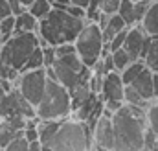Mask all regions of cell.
Segmentation results:
<instances>
[{
  "label": "cell",
  "instance_id": "obj_2",
  "mask_svg": "<svg viewBox=\"0 0 158 151\" xmlns=\"http://www.w3.org/2000/svg\"><path fill=\"white\" fill-rule=\"evenodd\" d=\"M86 22V19L74 17L64 7L53 6L52 11L39 20L37 33L40 39V46H59L64 42H74Z\"/></svg>",
  "mask_w": 158,
  "mask_h": 151
},
{
  "label": "cell",
  "instance_id": "obj_38",
  "mask_svg": "<svg viewBox=\"0 0 158 151\" xmlns=\"http://www.w3.org/2000/svg\"><path fill=\"white\" fill-rule=\"evenodd\" d=\"M134 2H138V0H134Z\"/></svg>",
  "mask_w": 158,
  "mask_h": 151
},
{
  "label": "cell",
  "instance_id": "obj_16",
  "mask_svg": "<svg viewBox=\"0 0 158 151\" xmlns=\"http://www.w3.org/2000/svg\"><path fill=\"white\" fill-rule=\"evenodd\" d=\"M143 63L147 68H151L153 72H158V35L149 39V44H147V50L143 54Z\"/></svg>",
  "mask_w": 158,
  "mask_h": 151
},
{
  "label": "cell",
  "instance_id": "obj_28",
  "mask_svg": "<svg viewBox=\"0 0 158 151\" xmlns=\"http://www.w3.org/2000/svg\"><path fill=\"white\" fill-rule=\"evenodd\" d=\"M119 4H121V0H101V11L114 15V13H118Z\"/></svg>",
  "mask_w": 158,
  "mask_h": 151
},
{
  "label": "cell",
  "instance_id": "obj_33",
  "mask_svg": "<svg viewBox=\"0 0 158 151\" xmlns=\"http://www.w3.org/2000/svg\"><path fill=\"white\" fill-rule=\"evenodd\" d=\"M30 149H31V151L44 149V148H42V142H40L39 138H37V140H33V142H30Z\"/></svg>",
  "mask_w": 158,
  "mask_h": 151
},
{
  "label": "cell",
  "instance_id": "obj_35",
  "mask_svg": "<svg viewBox=\"0 0 158 151\" xmlns=\"http://www.w3.org/2000/svg\"><path fill=\"white\" fill-rule=\"evenodd\" d=\"M88 2H90V0H70V4H76V6H81V7H85V9H86Z\"/></svg>",
  "mask_w": 158,
  "mask_h": 151
},
{
  "label": "cell",
  "instance_id": "obj_30",
  "mask_svg": "<svg viewBox=\"0 0 158 151\" xmlns=\"http://www.w3.org/2000/svg\"><path fill=\"white\" fill-rule=\"evenodd\" d=\"M7 2H9L11 13H13L15 17H17V15H20V13H24V11L28 9V7H26V6H24V4H22L20 0H7Z\"/></svg>",
  "mask_w": 158,
  "mask_h": 151
},
{
  "label": "cell",
  "instance_id": "obj_20",
  "mask_svg": "<svg viewBox=\"0 0 158 151\" xmlns=\"http://www.w3.org/2000/svg\"><path fill=\"white\" fill-rule=\"evenodd\" d=\"M112 54V61H114V68L118 70V72H121L125 67H129L134 59L131 57V54L121 46V48H118V50H114V52H110Z\"/></svg>",
  "mask_w": 158,
  "mask_h": 151
},
{
  "label": "cell",
  "instance_id": "obj_19",
  "mask_svg": "<svg viewBox=\"0 0 158 151\" xmlns=\"http://www.w3.org/2000/svg\"><path fill=\"white\" fill-rule=\"evenodd\" d=\"M52 7H53V2H52V0H33V2L30 4L28 11L33 13V15L40 20V19H44V17L52 11Z\"/></svg>",
  "mask_w": 158,
  "mask_h": 151
},
{
  "label": "cell",
  "instance_id": "obj_6",
  "mask_svg": "<svg viewBox=\"0 0 158 151\" xmlns=\"http://www.w3.org/2000/svg\"><path fill=\"white\" fill-rule=\"evenodd\" d=\"M76 44V52L79 54L81 61L86 65V67H94L99 57L103 55V50H105V39H103V30L99 28L98 22L94 20H88L85 24V28L79 32L77 39L74 41Z\"/></svg>",
  "mask_w": 158,
  "mask_h": 151
},
{
  "label": "cell",
  "instance_id": "obj_15",
  "mask_svg": "<svg viewBox=\"0 0 158 151\" xmlns=\"http://www.w3.org/2000/svg\"><path fill=\"white\" fill-rule=\"evenodd\" d=\"M125 28H127V22L123 20V17H121L119 13L110 15V19H109V22H107V26L103 28V39H105V42H110V39L114 37L118 32L125 30Z\"/></svg>",
  "mask_w": 158,
  "mask_h": 151
},
{
  "label": "cell",
  "instance_id": "obj_27",
  "mask_svg": "<svg viewBox=\"0 0 158 151\" xmlns=\"http://www.w3.org/2000/svg\"><path fill=\"white\" fill-rule=\"evenodd\" d=\"M127 32H129V26L125 28V30H121V32H118L114 37L110 39V42H107L109 44V50L110 52H114V50H118V48H121L123 46V42H125V37H127Z\"/></svg>",
  "mask_w": 158,
  "mask_h": 151
},
{
  "label": "cell",
  "instance_id": "obj_9",
  "mask_svg": "<svg viewBox=\"0 0 158 151\" xmlns=\"http://www.w3.org/2000/svg\"><path fill=\"white\" fill-rule=\"evenodd\" d=\"M92 149H114L112 113H109L107 109L92 127Z\"/></svg>",
  "mask_w": 158,
  "mask_h": 151
},
{
  "label": "cell",
  "instance_id": "obj_26",
  "mask_svg": "<svg viewBox=\"0 0 158 151\" xmlns=\"http://www.w3.org/2000/svg\"><path fill=\"white\" fill-rule=\"evenodd\" d=\"M6 149H15V151H19V149H30V142H28V138L24 136V131L19 135V136H15L11 142H9V146L6 148Z\"/></svg>",
  "mask_w": 158,
  "mask_h": 151
},
{
  "label": "cell",
  "instance_id": "obj_4",
  "mask_svg": "<svg viewBox=\"0 0 158 151\" xmlns=\"http://www.w3.org/2000/svg\"><path fill=\"white\" fill-rule=\"evenodd\" d=\"M35 113L40 120H61L72 114V94L59 81L48 77L46 92L35 107Z\"/></svg>",
  "mask_w": 158,
  "mask_h": 151
},
{
  "label": "cell",
  "instance_id": "obj_32",
  "mask_svg": "<svg viewBox=\"0 0 158 151\" xmlns=\"http://www.w3.org/2000/svg\"><path fill=\"white\" fill-rule=\"evenodd\" d=\"M7 15H11L9 2H7V0H0V20H2L4 17H7Z\"/></svg>",
  "mask_w": 158,
  "mask_h": 151
},
{
  "label": "cell",
  "instance_id": "obj_24",
  "mask_svg": "<svg viewBox=\"0 0 158 151\" xmlns=\"http://www.w3.org/2000/svg\"><path fill=\"white\" fill-rule=\"evenodd\" d=\"M147 125L156 135V149H158V101L147 107Z\"/></svg>",
  "mask_w": 158,
  "mask_h": 151
},
{
  "label": "cell",
  "instance_id": "obj_25",
  "mask_svg": "<svg viewBox=\"0 0 158 151\" xmlns=\"http://www.w3.org/2000/svg\"><path fill=\"white\" fill-rule=\"evenodd\" d=\"M19 76H20V72H19L17 68H13V67L6 65V63L0 59V79H2V81H11V83H15V85H17Z\"/></svg>",
  "mask_w": 158,
  "mask_h": 151
},
{
  "label": "cell",
  "instance_id": "obj_10",
  "mask_svg": "<svg viewBox=\"0 0 158 151\" xmlns=\"http://www.w3.org/2000/svg\"><path fill=\"white\" fill-rule=\"evenodd\" d=\"M149 39L151 35L143 30L142 24H134V26H129V32H127V37L123 42V48L131 54V57L134 61L142 59L145 50H147V44H149Z\"/></svg>",
  "mask_w": 158,
  "mask_h": 151
},
{
  "label": "cell",
  "instance_id": "obj_17",
  "mask_svg": "<svg viewBox=\"0 0 158 151\" xmlns=\"http://www.w3.org/2000/svg\"><path fill=\"white\" fill-rule=\"evenodd\" d=\"M123 101L125 103H131V105H140V107H149L151 101H147L136 88H132L131 85H125V92H123Z\"/></svg>",
  "mask_w": 158,
  "mask_h": 151
},
{
  "label": "cell",
  "instance_id": "obj_36",
  "mask_svg": "<svg viewBox=\"0 0 158 151\" xmlns=\"http://www.w3.org/2000/svg\"><path fill=\"white\" fill-rule=\"evenodd\" d=\"M52 2H53V6H59V7H64L70 4V0H52Z\"/></svg>",
  "mask_w": 158,
  "mask_h": 151
},
{
  "label": "cell",
  "instance_id": "obj_11",
  "mask_svg": "<svg viewBox=\"0 0 158 151\" xmlns=\"http://www.w3.org/2000/svg\"><path fill=\"white\" fill-rule=\"evenodd\" d=\"M123 92H125V83L118 70H112L103 76V85L99 92L103 101H123Z\"/></svg>",
  "mask_w": 158,
  "mask_h": 151
},
{
  "label": "cell",
  "instance_id": "obj_8",
  "mask_svg": "<svg viewBox=\"0 0 158 151\" xmlns=\"http://www.w3.org/2000/svg\"><path fill=\"white\" fill-rule=\"evenodd\" d=\"M7 116H24V118L37 116L35 107L22 96L17 85L0 98V118H7Z\"/></svg>",
  "mask_w": 158,
  "mask_h": 151
},
{
  "label": "cell",
  "instance_id": "obj_18",
  "mask_svg": "<svg viewBox=\"0 0 158 151\" xmlns=\"http://www.w3.org/2000/svg\"><path fill=\"white\" fill-rule=\"evenodd\" d=\"M143 68H145V63H143V59L132 61L129 67H125V68L119 72V74H121V79H123V83H125V85H129V83H131V81H132V79H134L138 74H140Z\"/></svg>",
  "mask_w": 158,
  "mask_h": 151
},
{
  "label": "cell",
  "instance_id": "obj_21",
  "mask_svg": "<svg viewBox=\"0 0 158 151\" xmlns=\"http://www.w3.org/2000/svg\"><path fill=\"white\" fill-rule=\"evenodd\" d=\"M46 67L44 65V52H42V46H37L35 52L30 55V59L26 61V65L22 67L20 72H28V70H35V68H42Z\"/></svg>",
  "mask_w": 158,
  "mask_h": 151
},
{
  "label": "cell",
  "instance_id": "obj_13",
  "mask_svg": "<svg viewBox=\"0 0 158 151\" xmlns=\"http://www.w3.org/2000/svg\"><path fill=\"white\" fill-rule=\"evenodd\" d=\"M39 30V19L30 13L28 9L20 15L15 17V33H24V32H37Z\"/></svg>",
  "mask_w": 158,
  "mask_h": 151
},
{
  "label": "cell",
  "instance_id": "obj_23",
  "mask_svg": "<svg viewBox=\"0 0 158 151\" xmlns=\"http://www.w3.org/2000/svg\"><path fill=\"white\" fill-rule=\"evenodd\" d=\"M13 33H15V15L11 13L0 20V37L2 41H7Z\"/></svg>",
  "mask_w": 158,
  "mask_h": 151
},
{
  "label": "cell",
  "instance_id": "obj_14",
  "mask_svg": "<svg viewBox=\"0 0 158 151\" xmlns=\"http://www.w3.org/2000/svg\"><path fill=\"white\" fill-rule=\"evenodd\" d=\"M140 24L143 26V30L151 37L158 35V0L151 2V6L147 7V11H145V15H143V19H142Z\"/></svg>",
  "mask_w": 158,
  "mask_h": 151
},
{
  "label": "cell",
  "instance_id": "obj_37",
  "mask_svg": "<svg viewBox=\"0 0 158 151\" xmlns=\"http://www.w3.org/2000/svg\"><path fill=\"white\" fill-rule=\"evenodd\" d=\"M20 2H22V4H24V6H26V7H30V4H31V2H33V0H20Z\"/></svg>",
  "mask_w": 158,
  "mask_h": 151
},
{
  "label": "cell",
  "instance_id": "obj_29",
  "mask_svg": "<svg viewBox=\"0 0 158 151\" xmlns=\"http://www.w3.org/2000/svg\"><path fill=\"white\" fill-rule=\"evenodd\" d=\"M64 9H66L68 13H72L74 17L86 19V9H85V7H81V6H76V4H68V6H64Z\"/></svg>",
  "mask_w": 158,
  "mask_h": 151
},
{
  "label": "cell",
  "instance_id": "obj_34",
  "mask_svg": "<svg viewBox=\"0 0 158 151\" xmlns=\"http://www.w3.org/2000/svg\"><path fill=\"white\" fill-rule=\"evenodd\" d=\"M153 87H155V100L158 98V72H153Z\"/></svg>",
  "mask_w": 158,
  "mask_h": 151
},
{
  "label": "cell",
  "instance_id": "obj_7",
  "mask_svg": "<svg viewBox=\"0 0 158 151\" xmlns=\"http://www.w3.org/2000/svg\"><path fill=\"white\" fill-rule=\"evenodd\" d=\"M48 87V70L46 67L35 68V70H28V72H20L17 79V88L22 92V96L33 105L37 107L46 92Z\"/></svg>",
  "mask_w": 158,
  "mask_h": 151
},
{
  "label": "cell",
  "instance_id": "obj_12",
  "mask_svg": "<svg viewBox=\"0 0 158 151\" xmlns=\"http://www.w3.org/2000/svg\"><path fill=\"white\" fill-rule=\"evenodd\" d=\"M132 88H136L147 101H153L155 100V87H153V70L151 68H143L140 74L136 76L131 83H129Z\"/></svg>",
  "mask_w": 158,
  "mask_h": 151
},
{
  "label": "cell",
  "instance_id": "obj_1",
  "mask_svg": "<svg viewBox=\"0 0 158 151\" xmlns=\"http://www.w3.org/2000/svg\"><path fill=\"white\" fill-rule=\"evenodd\" d=\"M114 125V149H143L147 109L140 105L123 103L112 114Z\"/></svg>",
  "mask_w": 158,
  "mask_h": 151
},
{
  "label": "cell",
  "instance_id": "obj_5",
  "mask_svg": "<svg viewBox=\"0 0 158 151\" xmlns=\"http://www.w3.org/2000/svg\"><path fill=\"white\" fill-rule=\"evenodd\" d=\"M37 46H40V39L37 32L13 33L7 41H4V44L0 48V59L6 65L17 68L20 72Z\"/></svg>",
  "mask_w": 158,
  "mask_h": 151
},
{
  "label": "cell",
  "instance_id": "obj_22",
  "mask_svg": "<svg viewBox=\"0 0 158 151\" xmlns=\"http://www.w3.org/2000/svg\"><path fill=\"white\" fill-rule=\"evenodd\" d=\"M118 13L123 17V20L127 22V26H134V0H121Z\"/></svg>",
  "mask_w": 158,
  "mask_h": 151
},
{
  "label": "cell",
  "instance_id": "obj_3",
  "mask_svg": "<svg viewBox=\"0 0 158 151\" xmlns=\"http://www.w3.org/2000/svg\"><path fill=\"white\" fill-rule=\"evenodd\" d=\"M46 149H92V127L79 118H63Z\"/></svg>",
  "mask_w": 158,
  "mask_h": 151
},
{
  "label": "cell",
  "instance_id": "obj_31",
  "mask_svg": "<svg viewBox=\"0 0 158 151\" xmlns=\"http://www.w3.org/2000/svg\"><path fill=\"white\" fill-rule=\"evenodd\" d=\"M24 136L28 138V142L37 140V138H39V129H37V125H33V127H26V129H24Z\"/></svg>",
  "mask_w": 158,
  "mask_h": 151
}]
</instances>
